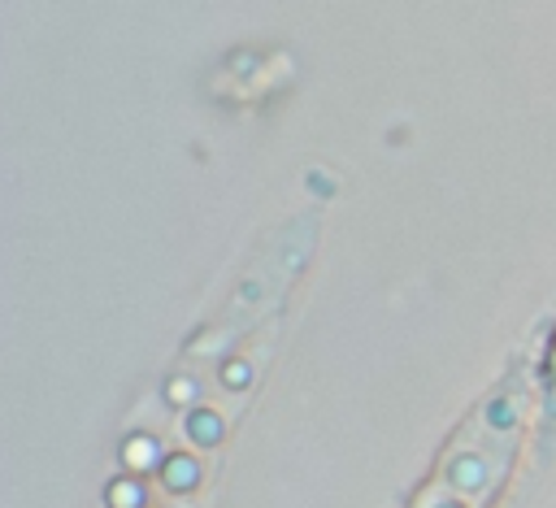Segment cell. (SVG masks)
Wrapping results in <instances>:
<instances>
[{"mask_svg":"<svg viewBox=\"0 0 556 508\" xmlns=\"http://www.w3.org/2000/svg\"><path fill=\"white\" fill-rule=\"evenodd\" d=\"M508 452H513V430L495 426V417L482 412L460 434L456 452H447V469L434 473L417 508H482V499L491 495V486L508 465Z\"/></svg>","mask_w":556,"mask_h":508,"instance_id":"1","label":"cell"}]
</instances>
